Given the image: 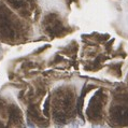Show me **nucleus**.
I'll list each match as a JSON object with an SVG mask.
<instances>
[{"mask_svg":"<svg viewBox=\"0 0 128 128\" xmlns=\"http://www.w3.org/2000/svg\"><path fill=\"white\" fill-rule=\"evenodd\" d=\"M48 104H50V96L46 98V100L44 102V109H43V112L45 115H48Z\"/></svg>","mask_w":128,"mask_h":128,"instance_id":"obj_1","label":"nucleus"}]
</instances>
